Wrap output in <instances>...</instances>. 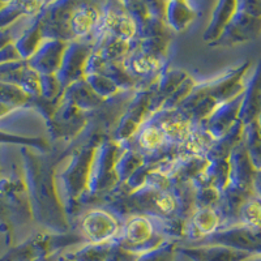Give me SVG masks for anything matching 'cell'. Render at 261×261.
I'll use <instances>...</instances> for the list:
<instances>
[{
  "label": "cell",
  "mask_w": 261,
  "mask_h": 261,
  "mask_svg": "<svg viewBox=\"0 0 261 261\" xmlns=\"http://www.w3.org/2000/svg\"><path fill=\"white\" fill-rule=\"evenodd\" d=\"M83 239L92 244L113 243L120 234V225L111 213L102 209H95L83 217L80 222Z\"/></svg>",
  "instance_id": "1"
},
{
  "label": "cell",
  "mask_w": 261,
  "mask_h": 261,
  "mask_svg": "<svg viewBox=\"0 0 261 261\" xmlns=\"http://www.w3.org/2000/svg\"><path fill=\"white\" fill-rule=\"evenodd\" d=\"M179 252L190 257L192 261H246L247 258L256 256L218 244L186 247V248H179Z\"/></svg>",
  "instance_id": "2"
},
{
  "label": "cell",
  "mask_w": 261,
  "mask_h": 261,
  "mask_svg": "<svg viewBox=\"0 0 261 261\" xmlns=\"http://www.w3.org/2000/svg\"><path fill=\"white\" fill-rule=\"evenodd\" d=\"M235 7H237L235 3H221L218 6V9L214 12V18L208 30V34H206V39H217L222 36L226 27L237 12L234 9Z\"/></svg>",
  "instance_id": "3"
},
{
  "label": "cell",
  "mask_w": 261,
  "mask_h": 261,
  "mask_svg": "<svg viewBox=\"0 0 261 261\" xmlns=\"http://www.w3.org/2000/svg\"><path fill=\"white\" fill-rule=\"evenodd\" d=\"M220 223V218L214 211L211 208H202L195 214L192 221L193 231L196 230V235L193 238L209 237L216 232V228Z\"/></svg>",
  "instance_id": "4"
},
{
  "label": "cell",
  "mask_w": 261,
  "mask_h": 261,
  "mask_svg": "<svg viewBox=\"0 0 261 261\" xmlns=\"http://www.w3.org/2000/svg\"><path fill=\"white\" fill-rule=\"evenodd\" d=\"M241 217L244 226L253 230H261V199H248L241 208Z\"/></svg>",
  "instance_id": "5"
},
{
  "label": "cell",
  "mask_w": 261,
  "mask_h": 261,
  "mask_svg": "<svg viewBox=\"0 0 261 261\" xmlns=\"http://www.w3.org/2000/svg\"><path fill=\"white\" fill-rule=\"evenodd\" d=\"M174 246H161L160 248L151 251V252L141 255L137 261H174Z\"/></svg>",
  "instance_id": "6"
},
{
  "label": "cell",
  "mask_w": 261,
  "mask_h": 261,
  "mask_svg": "<svg viewBox=\"0 0 261 261\" xmlns=\"http://www.w3.org/2000/svg\"><path fill=\"white\" fill-rule=\"evenodd\" d=\"M163 136H165V134H163L162 128L153 127V125L145 128L141 134V145L149 149L157 148L163 141Z\"/></svg>",
  "instance_id": "7"
},
{
  "label": "cell",
  "mask_w": 261,
  "mask_h": 261,
  "mask_svg": "<svg viewBox=\"0 0 261 261\" xmlns=\"http://www.w3.org/2000/svg\"><path fill=\"white\" fill-rule=\"evenodd\" d=\"M94 17H93V9H88V12H79L72 18V28L76 30V33L84 34L86 30L90 29L94 24Z\"/></svg>",
  "instance_id": "8"
},
{
  "label": "cell",
  "mask_w": 261,
  "mask_h": 261,
  "mask_svg": "<svg viewBox=\"0 0 261 261\" xmlns=\"http://www.w3.org/2000/svg\"><path fill=\"white\" fill-rule=\"evenodd\" d=\"M34 261H60V257H57V256H50V257H45V258H39V260H34Z\"/></svg>",
  "instance_id": "9"
},
{
  "label": "cell",
  "mask_w": 261,
  "mask_h": 261,
  "mask_svg": "<svg viewBox=\"0 0 261 261\" xmlns=\"http://www.w3.org/2000/svg\"><path fill=\"white\" fill-rule=\"evenodd\" d=\"M256 187H257V191L260 192V196H261V171H260V175L256 178Z\"/></svg>",
  "instance_id": "10"
},
{
  "label": "cell",
  "mask_w": 261,
  "mask_h": 261,
  "mask_svg": "<svg viewBox=\"0 0 261 261\" xmlns=\"http://www.w3.org/2000/svg\"><path fill=\"white\" fill-rule=\"evenodd\" d=\"M246 261H261V255H256V256H252V257L247 258Z\"/></svg>",
  "instance_id": "11"
}]
</instances>
